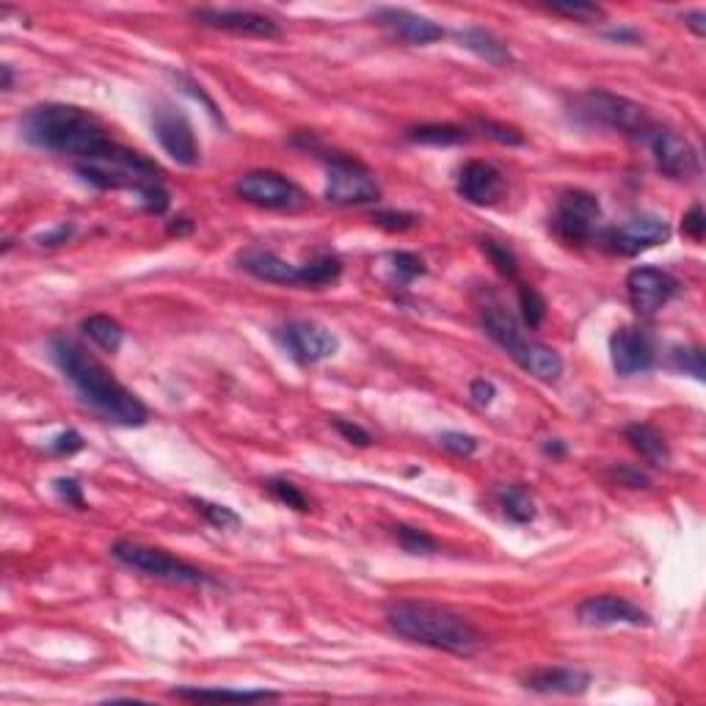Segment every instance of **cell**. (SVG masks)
<instances>
[{
  "label": "cell",
  "mask_w": 706,
  "mask_h": 706,
  "mask_svg": "<svg viewBox=\"0 0 706 706\" xmlns=\"http://www.w3.org/2000/svg\"><path fill=\"white\" fill-rule=\"evenodd\" d=\"M50 356L56 367L64 373L69 384L75 387L78 398L94 409L97 414H103L108 422L125 425V428H141L149 420L147 406L122 387L103 362H97L92 353H86L78 342L67 340V337H53L50 340Z\"/></svg>",
  "instance_id": "obj_1"
},
{
  "label": "cell",
  "mask_w": 706,
  "mask_h": 706,
  "mask_svg": "<svg viewBox=\"0 0 706 706\" xmlns=\"http://www.w3.org/2000/svg\"><path fill=\"white\" fill-rule=\"evenodd\" d=\"M20 133L28 144L75 158L78 163L100 155L111 144L108 130L92 111L67 103H45L31 108L20 122Z\"/></svg>",
  "instance_id": "obj_2"
},
{
  "label": "cell",
  "mask_w": 706,
  "mask_h": 706,
  "mask_svg": "<svg viewBox=\"0 0 706 706\" xmlns=\"http://www.w3.org/2000/svg\"><path fill=\"white\" fill-rule=\"evenodd\" d=\"M387 624L400 638L456 657H475L486 643L483 632L467 615L445 604L395 602L387 607Z\"/></svg>",
  "instance_id": "obj_3"
},
{
  "label": "cell",
  "mask_w": 706,
  "mask_h": 706,
  "mask_svg": "<svg viewBox=\"0 0 706 706\" xmlns=\"http://www.w3.org/2000/svg\"><path fill=\"white\" fill-rule=\"evenodd\" d=\"M75 169L83 183L100 191H136L144 210L152 216H163L169 210L171 199L169 191L163 188V171L158 163L144 158L136 149L111 141L100 155L83 160Z\"/></svg>",
  "instance_id": "obj_4"
},
{
  "label": "cell",
  "mask_w": 706,
  "mask_h": 706,
  "mask_svg": "<svg viewBox=\"0 0 706 706\" xmlns=\"http://www.w3.org/2000/svg\"><path fill=\"white\" fill-rule=\"evenodd\" d=\"M480 326L489 334L491 340L500 345L502 351L511 356L516 365L522 367L524 373L536 376L538 381H558L563 376V359L558 351H552L544 342L530 340L519 323L508 309L502 307L500 301L489 298L486 304H480L478 309Z\"/></svg>",
  "instance_id": "obj_5"
},
{
  "label": "cell",
  "mask_w": 706,
  "mask_h": 706,
  "mask_svg": "<svg viewBox=\"0 0 706 706\" xmlns=\"http://www.w3.org/2000/svg\"><path fill=\"white\" fill-rule=\"evenodd\" d=\"M574 116H580L591 125L610 127L618 133L640 138H646V133L654 127L643 105L629 100V97H621V94L604 92V89L577 94L574 97Z\"/></svg>",
  "instance_id": "obj_6"
},
{
  "label": "cell",
  "mask_w": 706,
  "mask_h": 706,
  "mask_svg": "<svg viewBox=\"0 0 706 706\" xmlns=\"http://www.w3.org/2000/svg\"><path fill=\"white\" fill-rule=\"evenodd\" d=\"M111 555L122 566L138 571V574H147L152 580L174 582V585H216L210 574L191 566L188 560L174 558L166 549L147 547V544H136V541H116L111 547Z\"/></svg>",
  "instance_id": "obj_7"
},
{
  "label": "cell",
  "mask_w": 706,
  "mask_h": 706,
  "mask_svg": "<svg viewBox=\"0 0 706 706\" xmlns=\"http://www.w3.org/2000/svg\"><path fill=\"white\" fill-rule=\"evenodd\" d=\"M326 199L337 207L373 205L381 199V185L365 163L348 155L326 158Z\"/></svg>",
  "instance_id": "obj_8"
},
{
  "label": "cell",
  "mask_w": 706,
  "mask_h": 706,
  "mask_svg": "<svg viewBox=\"0 0 706 706\" xmlns=\"http://www.w3.org/2000/svg\"><path fill=\"white\" fill-rule=\"evenodd\" d=\"M602 227V205L588 191H566L560 194L552 216V229L563 243H588L599 235Z\"/></svg>",
  "instance_id": "obj_9"
},
{
  "label": "cell",
  "mask_w": 706,
  "mask_h": 706,
  "mask_svg": "<svg viewBox=\"0 0 706 706\" xmlns=\"http://www.w3.org/2000/svg\"><path fill=\"white\" fill-rule=\"evenodd\" d=\"M668 238H671V227H668L665 218L651 216V213H640V216H632L629 221H624L621 227L599 229V235L593 240H599L602 249L610 251V254L635 257L640 251L654 249V246H660V243H668Z\"/></svg>",
  "instance_id": "obj_10"
},
{
  "label": "cell",
  "mask_w": 706,
  "mask_h": 706,
  "mask_svg": "<svg viewBox=\"0 0 706 706\" xmlns=\"http://www.w3.org/2000/svg\"><path fill=\"white\" fill-rule=\"evenodd\" d=\"M235 194L254 207L265 210H298L307 205V196L293 180L279 171H249L235 183Z\"/></svg>",
  "instance_id": "obj_11"
},
{
  "label": "cell",
  "mask_w": 706,
  "mask_h": 706,
  "mask_svg": "<svg viewBox=\"0 0 706 706\" xmlns=\"http://www.w3.org/2000/svg\"><path fill=\"white\" fill-rule=\"evenodd\" d=\"M152 130L155 138L174 163L196 166L199 163V141H196L191 119L171 103H158L152 108Z\"/></svg>",
  "instance_id": "obj_12"
},
{
  "label": "cell",
  "mask_w": 706,
  "mask_h": 706,
  "mask_svg": "<svg viewBox=\"0 0 706 706\" xmlns=\"http://www.w3.org/2000/svg\"><path fill=\"white\" fill-rule=\"evenodd\" d=\"M646 141H649L657 169L668 180L687 183V180H695L701 174L698 152H695L693 144L682 133H676L671 127H651L649 133H646Z\"/></svg>",
  "instance_id": "obj_13"
},
{
  "label": "cell",
  "mask_w": 706,
  "mask_h": 706,
  "mask_svg": "<svg viewBox=\"0 0 706 706\" xmlns=\"http://www.w3.org/2000/svg\"><path fill=\"white\" fill-rule=\"evenodd\" d=\"M276 340L298 365H318L340 348V340L315 320H290L276 329Z\"/></svg>",
  "instance_id": "obj_14"
},
{
  "label": "cell",
  "mask_w": 706,
  "mask_h": 706,
  "mask_svg": "<svg viewBox=\"0 0 706 706\" xmlns=\"http://www.w3.org/2000/svg\"><path fill=\"white\" fill-rule=\"evenodd\" d=\"M679 293V279L668 271L640 265L627 276V296L632 309L640 318L657 315L662 307H668V301Z\"/></svg>",
  "instance_id": "obj_15"
},
{
  "label": "cell",
  "mask_w": 706,
  "mask_h": 706,
  "mask_svg": "<svg viewBox=\"0 0 706 706\" xmlns=\"http://www.w3.org/2000/svg\"><path fill=\"white\" fill-rule=\"evenodd\" d=\"M610 359L618 376H638L649 373L657 362V345L646 329L624 326L610 337Z\"/></svg>",
  "instance_id": "obj_16"
},
{
  "label": "cell",
  "mask_w": 706,
  "mask_h": 706,
  "mask_svg": "<svg viewBox=\"0 0 706 706\" xmlns=\"http://www.w3.org/2000/svg\"><path fill=\"white\" fill-rule=\"evenodd\" d=\"M577 618L585 627H621V624L646 627V624H651L646 610H640L638 604L629 602L627 596H618V593L588 596L577 607Z\"/></svg>",
  "instance_id": "obj_17"
},
{
  "label": "cell",
  "mask_w": 706,
  "mask_h": 706,
  "mask_svg": "<svg viewBox=\"0 0 706 706\" xmlns=\"http://www.w3.org/2000/svg\"><path fill=\"white\" fill-rule=\"evenodd\" d=\"M194 20L207 28L235 36H251V39H276L282 34L276 20L257 12H243V9H196Z\"/></svg>",
  "instance_id": "obj_18"
},
{
  "label": "cell",
  "mask_w": 706,
  "mask_h": 706,
  "mask_svg": "<svg viewBox=\"0 0 706 706\" xmlns=\"http://www.w3.org/2000/svg\"><path fill=\"white\" fill-rule=\"evenodd\" d=\"M458 194L464 202L478 207L497 205L502 196H505V174L497 166H491L486 160H469L464 169L458 171L456 180Z\"/></svg>",
  "instance_id": "obj_19"
},
{
  "label": "cell",
  "mask_w": 706,
  "mask_h": 706,
  "mask_svg": "<svg viewBox=\"0 0 706 706\" xmlns=\"http://www.w3.org/2000/svg\"><path fill=\"white\" fill-rule=\"evenodd\" d=\"M378 25H384L387 31L409 42V45H431V42H439L445 39V28L439 23H433L428 17L422 14H414L409 9H395V6H381V9H373L370 14Z\"/></svg>",
  "instance_id": "obj_20"
},
{
  "label": "cell",
  "mask_w": 706,
  "mask_h": 706,
  "mask_svg": "<svg viewBox=\"0 0 706 706\" xmlns=\"http://www.w3.org/2000/svg\"><path fill=\"white\" fill-rule=\"evenodd\" d=\"M522 687L541 695H582L591 687V673L566 665H549L524 673Z\"/></svg>",
  "instance_id": "obj_21"
},
{
  "label": "cell",
  "mask_w": 706,
  "mask_h": 706,
  "mask_svg": "<svg viewBox=\"0 0 706 706\" xmlns=\"http://www.w3.org/2000/svg\"><path fill=\"white\" fill-rule=\"evenodd\" d=\"M238 265L260 282H271V285H287V287H304L301 279V265L282 260L279 254L268 249H246L238 257Z\"/></svg>",
  "instance_id": "obj_22"
},
{
  "label": "cell",
  "mask_w": 706,
  "mask_h": 706,
  "mask_svg": "<svg viewBox=\"0 0 706 706\" xmlns=\"http://www.w3.org/2000/svg\"><path fill=\"white\" fill-rule=\"evenodd\" d=\"M373 271L389 287H406L417 276L425 274V262L414 251H389L384 257H378V262H373Z\"/></svg>",
  "instance_id": "obj_23"
},
{
  "label": "cell",
  "mask_w": 706,
  "mask_h": 706,
  "mask_svg": "<svg viewBox=\"0 0 706 706\" xmlns=\"http://www.w3.org/2000/svg\"><path fill=\"white\" fill-rule=\"evenodd\" d=\"M458 42H461V47L472 50L478 58L494 64V67H508L513 61L511 50H508V45L502 42L500 36L480 28V25H469L464 31H458Z\"/></svg>",
  "instance_id": "obj_24"
},
{
  "label": "cell",
  "mask_w": 706,
  "mask_h": 706,
  "mask_svg": "<svg viewBox=\"0 0 706 706\" xmlns=\"http://www.w3.org/2000/svg\"><path fill=\"white\" fill-rule=\"evenodd\" d=\"M624 436H627V442L632 445V450L640 453V458H646L651 467H665V464L671 461V447H668V442H665V436H662L654 425H649V422L627 425Z\"/></svg>",
  "instance_id": "obj_25"
},
{
  "label": "cell",
  "mask_w": 706,
  "mask_h": 706,
  "mask_svg": "<svg viewBox=\"0 0 706 706\" xmlns=\"http://www.w3.org/2000/svg\"><path fill=\"white\" fill-rule=\"evenodd\" d=\"M174 695L185 701H235V704L279 698V693H271V690H227V687H177Z\"/></svg>",
  "instance_id": "obj_26"
},
{
  "label": "cell",
  "mask_w": 706,
  "mask_h": 706,
  "mask_svg": "<svg viewBox=\"0 0 706 706\" xmlns=\"http://www.w3.org/2000/svg\"><path fill=\"white\" fill-rule=\"evenodd\" d=\"M497 500H500L502 513L516 524H527L536 519V502L533 494L524 489L522 483H511V486H502L497 491Z\"/></svg>",
  "instance_id": "obj_27"
},
{
  "label": "cell",
  "mask_w": 706,
  "mask_h": 706,
  "mask_svg": "<svg viewBox=\"0 0 706 706\" xmlns=\"http://www.w3.org/2000/svg\"><path fill=\"white\" fill-rule=\"evenodd\" d=\"M80 329L105 353H116L122 348V342H125V329L114 318H108V315H89V318L80 323Z\"/></svg>",
  "instance_id": "obj_28"
},
{
  "label": "cell",
  "mask_w": 706,
  "mask_h": 706,
  "mask_svg": "<svg viewBox=\"0 0 706 706\" xmlns=\"http://www.w3.org/2000/svg\"><path fill=\"white\" fill-rule=\"evenodd\" d=\"M406 138L414 144H425V147H453L467 141V130L456 125H420L406 130Z\"/></svg>",
  "instance_id": "obj_29"
},
{
  "label": "cell",
  "mask_w": 706,
  "mask_h": 706,
  "mask_svg": "<svg viewBox=\"0 0 706 706\" xmlns=\"http://www.w3.org/2000/svg\"><path fill=\"white\" fill-rule=\"evenodd\" d=\"M342 276V262L334 254H320L315 260L301 265V279L304 287H326L334 285Z\"/></svg>",
  "instance_id": "obj_30"
},
{
  "label": "cell",
  "mask_w": 706,
  "mask_h": 706,
  "mask_svg": "<svg viewBox=\"0 0 706 706\" xmlns=\"http://www.w3.org/2000/svg\"><path fill=\"white\" fill-rule=\"evenodd\" d=\"M480 251L489 257L491 265H494L502 276L516 279V274H519V260H516V254H513V249L505 243V240L483 235V238H480Z\"/></svg>",
  "instance_id": "obj_31"
},
{
  "label": "cell",
  "mask_w": 706,
  "mask_h": 706,
  "mask_svg": "<svg viewBox=\"0 0 706 706\" xmlns=\"http://www.w3.org/2000/svg\"><path fill=\"white\" fill-rule=\"evenodd\" d=\"M395 538H398V544L406 549L409 555H436V552H439V541L433 536H428L420 527L398 524V527H395Z\"/></svg>",
  "instance_id": "obj_32"
},
{
  "label": "cell",
  "mask_w": 706,
  "mask_h": 706,
  "mask_svg": "<svg viewBox=\"0 0 706 706\" xmlns=\"http://www.w3.org/2000/svg\"><path fill=\"white\" fill-rule=\"evenodd\" d=\"M519 309H522L524 326L538 329L547 318V301L533 285H519Z\"/></svg>",
  "instance_id": "obj_33"
},
{
  "label": "cell",
  "mask_w": 706,
  "mask_h": 706,
  "mask_svg": "<svg viewBox=\"0 0 706 706\" xmlns=\"http://www.w3.org/2000/svg\"><path fill=\"white\" fill-rule=\"evenodd\" d=\"M265 489L271 491L276 500L282 502V505H287V508H293V511H301V513L309 511L307 494L298 489V486H293L290 480H285V478L268 480V486H265Z\"/></svg>",
  "instance_id": "obj_34"
},
{
  "label": "cell",
  "mask_w": 706,
  "mask_h": 706,
  "mask_svg": "<svg viewBox=\"0 0 706 706\" xmlns=\"http://www.w3.org/2000/svg\"><path fill=\"white\" fill-rule=\"evenodd\" d=\"M191 505H194L196 511L205 516L207 522L213 524V527H218V530H227V527H238L240 524V516L232 508H227V505H216V502H207V500H196V497H191Z\"/></svg>",
  "instance_id": "obj_35"
},
{
  "label": "cell",
  "mask_w": 706,
  "mask_h": 706,
  "mask_svg": "<svg viewBox=\"0 0 706 706\" xmlns=\"http://www.w3.org/2000/svg\"><path fill=\"white\" fill-rule=\"evenodd\" d=\"M671 362L676 370L690 373V376L698 378V381H704L706 370H704V351H701V348H673Z\"/></svg>",
  "instance_id": "obj_36"
},
{
  "label": "cell",
  "mask_w": 706,
  "mask_h": 706,
  "mask_svg": "<svg viewBox=\"0 0 706 706\" xmlns=\"http://www.w3.org/2000/svg\"><path fill=\"white\" fill-rule=\"evenodd\" d=\"M552 14L560 17H569L574 23H593V20H602L604 12L593 3H549L547 6Z\"/></svg>",
  "instance_id": "obj_37"
},
{
  "label": "cell",
  "mask_w": 706,
  "mask_h": 706,
  "mask_svg": "<svg viewBox=\"0 0 706 706\" xmlns=\"http://www.w3.org/2000/svg\"><path fill=\"white\" fill-rule=\"evenodd\" d=\"M370 221L376 227L387 229V232H409V229L420 224V218L414 216V213H403V210H378V213L370 216Z\"/></svg>",
  "instance_id": "obj_38"
},
{
  "label": "cell",
  "mask_w": 706,
  "mask_h": 706,
  "mask_svg": "<svg viewBox=\"0 0 706 706\" xmlns=\"http://www.w3.org/2000/svg\"><path fill=\"white\" fill-rule=\"evenodd\" d=\"M475 127H478L483 136L494 138L500 144H508V147H519L524 144V136L511 125H500V122H491V119H475Z\"/></svg>",
  "instance_id": "obj_39"
},
{
  "label": "cell",
  "mask_w": 706,
  "mask_h": 706,
  "mask_svg": "<svg viewBox=\"0 0 706 706\" xmlns=\"http://www.w3.org/2000/svg\"><path fill=\"white\" fill-rule=\"evenodd\" d=\"M439 445L445 447V450H450L453 456L467 458V456H472L475 450H478V439H475V436H469V433L447 431L439 436Z\"/></svg>",
  "instance_id": "obj_40"
},
{
  "label": "cell",
  "mask_w": 706,
  "mask_h": 706,
  "mask_svg": "<svg viewBox=\"0 0 706 706\" xmlns=\"http://www.w3.org/2000/svg\"><path fill=\"white\" fill-rule=\"evenodd\" d=\"M53 489H56L58 497L67 502V505H72V508H78V511H86V500H83V486H80V483L75 478H58L56 483H53Z\"/></svg>",
  "instance_id": "obj_41"
},
{
  "label": "cell",
  "mask_w": 706,
  "mask_h": 706,
  "mask_svg": "<svg viewBox=\"0 0 706 706\" xmlns=\"http://www.w3.org/2000/svg\"><path fill=\"white\" fill-rule=\"evenodd\" d=\"M682 232L690 240H695V243H701V240H704V232H706L704 207L693 205L690 210H687V213H684V216H682Z\"/></svg>",
  "instance_id": "obj_42"
},
{
  "label": "cell",
  "mask_w": 706,
  "mask_h": 706,
  "mask_svg": "<svg viewBox=\"0 0 706 706\" xmlns=\"http://www.w3.org/2000/svg\"><path fill=\"white\" fill-rule=\"evenodd\" d=\"M50 450H53L56 456H72V453L83 450V436H80L78 431L58 433L56 439L50 442Z\"/></svg>",
  "instance_id": "obj_43"
},
{
  "label": "cell",
  "mask_w": 706,
  "mask_h": 706,
  "mask_svg": "<svg viewBox=\"0 0 706 706\" xmlns=\"http://www.w3.org/2000/svg\"><path fill=\"white\" fill-rule=\"evenodd\" d=\"M334 428L340 431V436H345V442H351V445L356 447H370V433L365 431V428H359L356 422H348V420H334Z\"/></svg>",
  "instance_id": "obj_44"
},
{
  "label": "cell",
  "mask_w": 706,
  "mask_h": 706,
  "mask_svg": "<svg viewBox=\"0 0 706 706\" xmlns=\"http://www.w3.org/2000/svg\"><path fill=\"white\" fill-rule=\"evenodd\" d=\"M469 395H472V400H475L478 406H489L491 400L497 398V387H494L491 381H486V378H478V381H472Z\"/></svg>",
  "instance_id": "obj_45"
},
{
  "label": "cell",
  "mask_w": 706,
  "mask_h": 706,
  "mask_svg": "<svg viewBox=\"0 0 706 706\" xmlns=\"http://www.w3.org/2000/svg\"><path fill=\"white\" fill-rule=\"evenodd\" d=\"M613 475L624 486H632V489H646L649 486V475L646 472H640V469H629V467H618L613 469Z\"/></svg>",
  "instance_id": "obj_46"
},
{
  "label": "cell",
  "mask_w": 706,
  "mask_h": 706,
  "mask_svg": "<svg viewBox=\"0 0 706 706\" xmlns=\"http://www.w3.org/2000/svg\"><path fill=\"white\" fill-rule=\"evenodd\" d=\"M72 232H75V227H72V224H61V227L53 229V232L42 235V238H39V243H42V246H58V243H67V240L72 238Z\"/></svg>",
  "instance_id": "obj_47"
},
{
  "label": "cell",
  "mask_w": 706,
  "mask_h": 706,
  "mask_svg": "<svg viewBox=\"0 0 706 706\" xmlns=\"http://www.w3.org/2000/svg\"><path fill=\"white\" fill-rule=\"evenodd\" d=\"M704 23H706V14L701 12V9H698V12H687V14H684V25H687V28H693V31L698 36L706 34V25Z\"/></svg>",
  "instance_id": "obj_48"
},
{
  "label": "cell",
  "mask_w": 706,
  "mask_h": 706,
  "mask_svg": "<svg viewBox=\"0 0 706 706\" xmlns=\"http://www.w3.org/2000/svg\"><path fill=\"white\" fill-rule=\"evenodd\" d=\"M191 229H194V224H191L188 218H174V224H169V235H177V238H180V235H188Z\"/></svg>",
  "instance_id": "obj_49"
},
{
  "label": "cell",
  "mask_w": 706,
  "mask_h": 706,
  "mask_svg": "<svg viewBox=\"0 0 706 706\" xmlns=\"http://www.w3.org/2000/svg\"><path fill=\"white\" fill-rule=\"evenodd\" d=\"M544 450H547L549 456H552V453H555V456H563V453H566V447L560 445L558 439H555V445H544Z\"/></svg>",
  "instance_id": "obj_50"
},
{
  "label": "cell",
  "mask_w": 706,
  "mask_h": 706,
  "mask_svg": "<svg viewBox=\"0 0 706 706\" xmlns=\"http://www.w3.org/2000/svg\"><path fill=\"white\" fill-rule=\"evenodd\" d=\"M3 69V89L9 92L12 89V67H0Z\"/></svg>",
  "instance_id": "obj_51"
}]
</instances>
